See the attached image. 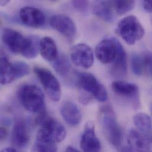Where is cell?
Instances as JSON below:
<instances>
[{"instance_id":"e575fe53","label":"cell","mask_w":152,"mask_h":152,"mask_svg":"<svg viewBox=\"0 0 152 152\" xmlns=\"http://www.w3.org/2000/svg\"><path fill=\"white\" fill-rule=\"evenodd\" d=\"M151 113L152 114V104L151 105Z\"/></svg>"},{"instance_id":"5b68a950","label":"cell","mask_w":152,"mask_h":152,"mask_svg":"<svg viewBox=\"0 0 152 152\" xmlns=\"http://www.w3.org/2000/svg\"><path fill=\"white\" fill-rule=\"evenodd\" d=\"M77 83L80 88L99 102L108 99V94L105 86L91 74L80 73L78 74Z\"/></svg>"},{"instance_id":"6da1fadb","label":"cell","mask_w":152,"mask_h":152,"mask_svg":"<svg viewBox=\"0 0 152 152\" xmlns=\"http://www.w3.org/2000/svg\"><path fill=\"white\" fill-rule=\"evenodd\" d=\"M99 120L103 132L109 143L118 150L122 147L123 133L115 113L111 106H102L99 110Z\"/></svg>"},{"instance_id":"277c9868","label":"cell","mask_w":152,"mask_h":152,"mask_svg":"<svg viewBox=\"0 0 152 152\" xmlns=\"http://www.w3.org/2000/svg\"><path fill=\"white\" fill-rule=\"evenodd\" d=\"M118 34L129 45H133L145 35V29L137 18L129 15L121 19L117 27Z\"/></svg>"},{"instance_id":"d4e9b609","label":"cell","mask_w":152,"mask_h":152,"mask_svg":"<svg viewBox=\"0 0 152 152\" xmlns=\"http://www.w3.org/2000/svg\"><path fill=\"white\" fill-rule=\"evenodd\" d=\"M28 39V46L23 56L27 59H31L35 58L40 51V41L36 36H30Z\"/></svg>"},{"instance_id":"8992f818","label":"cell","mask_w":152,"mask_h":152,"mask_svg":"<svg viewBox=\"0 0 152 152\" xmlns=\"http://www.w3.org/2000/svg\"><path fill=\"white\" fill-rule=\"evenodd\" d=\"M34 72L50 99L55 102L59 101L61 97V88L57 78L50 71L41 67L36 66Z\"/></svg>"},{"instance_id":"d6986e66","label":"cell","mask_w":152,"mask_h":152,"mask_svg":"<svg viewBox=\"0 0 152 152\" xmlns=\"http://www.w3.org/2000/svg\"><path fill=\"white\" fill-rule=\"evenodd\" d=\"M133 123L138 132L150 141L152 131L151 117L145 113H139L134 116Z\"/></svg>"},{"instance_id":"44dd1931","label":"cell","mask_w":152,"mask_h":152,"mask_svg":"<svg viewBox=\"0 0 152 152\" xmlns=\"http://www.w3.org/2000/svg\"><path fill=\"white\" fill-rule=\"evenodd\" d=\"M40 52L44 59L52 62L59 55L56 45L50 37H45L40 40Z\"/></svg>"},{"instance_id":"8fae6325","label":"cell","mask_w":152,"mask_h":152,"mask_svg":"<svg viewBox=\"0 0 152 152\" xmlns=\"http://www.w3.org/2000/svg\"><path fill=\"white\" fill-rule=\"evenodd\" d=\"M118 152H152L150 141L138 131L132 129L127 137V145L118 149Z\"/></svg>"},{"instance_id":"d6a6232c","label":"cell","mask_w":152,"mask_h":152,"mask_svg":"<svg viewBox=\"0 0 152 152\" xmlns=\"http://www.w3.org/2000/svg\"><path fill=\"white\" fill-rule=\"evenodd\" d=\"M66 152H80L77 150L75 148H74L72 146H68L66 149Z\"/></svg>"},{"instance_id":"ac0fdd59","label":"cell","mask_w":152,"mask_h":152,"mask_svg":"<svg viewBox=\"0 0 152 152\" xmlns=\"http://www.w3.org/2000/svg\"><path fill=\"white\" fill-rule=\"evenodd\" d=\"M112 1H96L94 2L92 7V12L102 20L111 23L114 21V15L113 11Z\"/></svg>"},{"instance_id":"30bf717a","label":"cell","mask_w":152,"mask_h":152,"mask_svg":"<svg viewBox=\"0 0 152 152\" xmlns=\"http://www.w3.org/2000/svg\"><path fill=\"white\" fill-rule=\"evenodd\" d=\"M50 26L69 41H72L76 34V27L73 20L67 15L58 14L49 20Z\"/></svg>"},{"instance_id":"5bb4252c","label":"cell","mask_w":152,"mask_h":152,"mask_svg":"<svg viewBox=\"0 0 152 152\" xmlns=\"http://www.w3.org/2000/svg\"><path fill=\"white\" fill-rule=\"evenodd\" d=\"M132 68L136 75H148L152 76V53L145 52L135 54L132 58Z\"/></svg>"},{"instance_id":"836d02e7","label":"cell","mask_w":152,"mask_h":152,"mask_svg":"<svg viewBox=\"0 0 152 152\" xmlns=\"http://www.w3.org/2000/svg\"><path fill=\"white\" fill-rule=\"evenodd\" d=\"M9 2V1H1V2H0V3H1V5H2V6H4V5H5L7 3H8Z\"/></svg>"},{"instance_id":"f546056e","label":"cell","mask_w":152,"mask_h":152,"mask_svg":"<svg viewBox=\"0 0 152 152\" xmlns=\"http://www.w3.org/2000/svg\"><path fill=\"white\" fill-rule=\"evenodd\" d=\"M143 5L144 9L147 12L152 13V1H144Z\"/></svg>"},{"instance_id":"3957f363","label":"cell","mask_w":152,"mask_h":152,"mask_svg":"<svg viewBox=\"0 0 152 152\" xmlns=\"http://www.w3.org/2000/svg\"><path fill=\"white\" fill-rule=\"evenodd\" d=\"M37 123L40 126L36 138L52 142L55 143H60L65 139L66 131L64 126L58 121L49 116L46 111L39 114Z\"/></svg>"},{"instance_id":"4fadbf2b","label":"cell","mask_w":152,"mask_h":152,"mask_svg":"<svg viewBox=\"0 0 152 152\" xmlns=\"http://www.w3.org/2000/svg\"><path fill=\"white\" fill-rule=\"evenodd\" d=\"M80 147L83 152H101V143L91 121L87 123L85 126L80 140Z\"/></svg>"},{"instance_id":"603a6c76","label":"cell","mask_w":152,"mask_h":152,"mask_svg":"<svg viewBox=\"0 0 152 152\" xmlns=\"http://www.w3.org/2000/svg\"><path fill=\"white\" fill-rule=\"evenodd\" d=\"M52 66L55 71L60 75L67 76L71 71V64L68 58L64 54H61L52 62Z\"/></svg>"},{"instance_id":"cb8c5ba5","label":"cell","mask_w":152,"mask_h":152,"mask_svg":"<svg viewBox=\"0 0 152 152\" xmlns=\"http://www.w3.org/2000/svg\"><path fill=\"white\" fill-rule=\"evenodd\" d=\"M56 143L36 138L32 146L31 152H57Z\"/></svg>"},{"instance_id":"4316f807","label":"cell","mask_w":152,"mask_h":152,"mask_svg":"<svg viewBox=\"0 0 152 152\" xmlns=\"http://www.w3.org/2000/svg\"><path fill=\"white\" fill-rule=\"evenodd\" d=\"M12 64L14 69L15 79L23 77L30 74V68L26 63L22 61H17Z\"/></svg>"},{"instance_id":"1f68e13d","label":"cell","mask_w":152,"mask_h":152,"mask_svg":"<svg viewBox=\"0 0 152 152\" xmlns=\"http://www.w3.org/2000/svg\"><path fill=\"white\" fill-rule=\"evenodd\" d=\"M1 152H18V151H17L14 148H4V149H2L1 151Z\"/></svg>"},{"instance_id":"7a4b0ae2","label":"cell","mask_w":152,"mask_h":152,"mask_svg":"<svg viewBox=\"0 0 152 152\" xmlns=\"http://www.w3.org/2000/svg\"><path fill=\"white\" fill-rule=\"evenodd\" d=\"M17 96L21 105L27 111L38 114L46 112L45 95L37 85H22L18 90Z\"/></svg>"},{"instance_id":"9a60e30c","label":"cell","mask_w":152,"mask_h":152,"mask_svg":"<svg viewBox=\"0 0 152 152\" xmlns=\"http://www.w3.org/2000/svg\"><path fill=\"white\" fill-rule=\"evenodd\" d=\"M20 18L23 23L34 28L43 26L46 22V17L43 12L32 7L22 8L20 12Z\"/></svg>"},{"instance_id":"f1b7e54d","label":"cell","mask_w":152,"mask_h":152,"mask_svg":"<svg viewBox=\"0 0 152 152\" xmlns=\"http://www.w3.org/2000/svg\"><path fill=\"white\" fill-rule=\"evenodd\" d=\"M92 98L93 97L91 95L85 91H83L79 95V101L82 104L84 105H87L90 103Z\"/></svg>"},{"instance_id":"484cf974","label":"cell","mask_w":152,"mask_h":152,"mask_svg":"<svg viewBox=\"0 0 152 152\" xmlns=\"http://www.w3.org/2000/svg\"><path fill=\"white\" fill-rule=\"evenodd\" d=\"M113 8L119 15H123L132 10L135 5L134 1H112Z\"/></svg>"},{"instance_id":"ffe728a7","label":"cell","mask_w":152,"mask_h":152,"mask_svg":"<svg viewBox=\"0 0 152 152\" xmlns=\"http://www.w3.org/2000/svg\"><path fill=\"white\" fill-rule=\"evenodd\" d=\"M127 72V60L126 51L122 45L118 42V52L113 62L112 74L116 76H125Z\"/></svg>"},{"instance_id":"7c38bea8","label":"cell","mask_w":152,"mask_h":152,"mask_svg":"<svg viewBox=\"0 0 152 152\" xmlns=\"http://www.w3.org/2000/svg\"><path fill=\"white\" fill-rule=\"evenodd\" d=\"M71 58L75 65L84 69L91 67L94 60L92 49L84 43H79L72 47L71 50Z\"/></svg>"},{"instance_id":"83f0119b","label":"cell","mask_w":152,"mask_h":152,"mask_svg":"<svg viewBox=\"0 0 152 152\" xmlns=\"http://www.w3.org/2000/svg\"><path fill=\"white\" fill-rule=\"evenodd\" d=\"M72 4L76 10L80 12H86L89 7V2L87 1H74Z\"/></svg>"},{"instance_id":"4dcf8cb0","label":"cell","mask_w":152,"mask_h":152,"mask_svg":"<svg viewBox=\"0 0 152 152\" xmlns=\"http://www.w3.org/2000/svg\"><path fill=\"white\" fill-rule=\"evenodd\" d=\"M8 134V130L7 129L4 127H1V130H0V137H1V140H4V139H6L7 136Z\"/></svg>"},{"instance_id":"9c48e42d","label":"cell","mask_w":152,"mask_h":152,"mask_svg":"<svg viewBox=\"0 0 152 152\" xmlns=\"http://www.w3.org/2000/svg\"><path fill=\"white\" fill-rule=\"evenodd\" d=\"M118 42L115 38L105 39L100 42L95 49L97 59L104 64L113 62L117 54Z\"/></svg>"},{"instance_id":"e0dca14e","label":"cell","mask_w":152,"mask_h":152,"mask_svg":"<svg viewBox=\"0 0 152 152\" xmlns=\"http://www.w3.org/2000/svg\"><path fill=\"white\" fill-rule=\"evenodd\" d=\"M61 114L65 122L71 126L75 127L82 120V114L79 107L74 102H64L60 109Z\"/></svg>"},{"instance_id":"ba28073f","label":"cell","mask_w":152,"mask_h":152,"mask_svg":"<svg viewBox=\"0 0 152 152\" xmlns=\"http://www.w3.org/2000/svg\"><path fill=\"white\" fill-rule=\"evenodd\" d=\"M113 91L120 97L130 101L134 108L140 106V96L139 87L134 83L125 81L116 80L113 82Z\"/></svg>"},{"instance_id":"7402d4cb","label":"cell","mask_w":152,"mask_h":152,"mask_svg":"<svg viewBox=\"0 0 152 152\" xmlns=\"http://www.w3.org/2000/svg\"><path fill=\"white\" fill-rule=\"evenodd\" d=\"M0 79L2 85L10 83L15 80V74L13 64H11L6 56L1 58Z\"/></svg>"},{"instance_id":"2e32d148","label":"cell","mask_w":152,"mask_h":152,"mask_svg":"<svg viewBox=\"0 0 152 152\" xmlns=\"http://www.w3.org/2000/svg\"><path fill=\"white\" fill-rule=\"evenodd\" d=\"M11 140L12 144L18 148H24L30 141L28 130L23 120H18L14 124L11 131Z\"/></svg>"},{"instance_id":"52a82bcc","label":"cell","mask_w":152,"mask_h":152,"mask_svg":"<svg viewBox=\"0 0 152 152\" xmlns=\"http://www.w3.org/2000/svg\"><path fill=\"white\" fill-rule=\"evenodd\" d=\"M2 40L11 52L14 53H20L22 55L28 43V38L24 37L19 32L8 28L3 30Z\"/></svg>"}]
</instances>
